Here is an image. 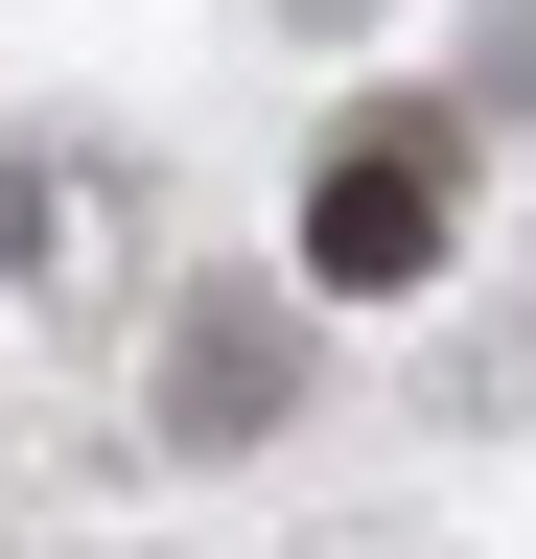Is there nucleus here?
<instances>
[{
  "mask_svg": "<svg viewBox=\"0 0 536 559\" xmlns=\"http://www.w3.org/2000/svg\"><path fill=\"white\" fill-rule=\"evenodd\" d=\"M164 396H187V443H234V419L281 396V326H257V304H187V349H164Z\"/></svg>",
  "mask_w": 536,
  "mask_h": 559,
  "instance_id": "obj_2",
  "label": "nucleus"
},
{
  "mask_svg": "<svg viewBox=\"0 0 536 559\" xmlns=\"http://www.w3.org/2000/svg\"><path fill=\"white\" fill-rule=\"evenodd\" d=\"M303 280H350V304H420V280H443V140H420V117L326 140V187H303Z\"/></svg>",
  "mask_w": 536,
  "mask_h": 559,
  "instance_id": "obj_1",
  "label": "nucleus"
}]
</instances>
